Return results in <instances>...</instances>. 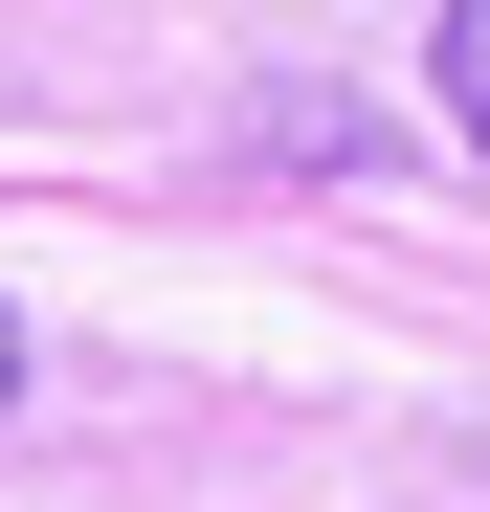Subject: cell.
<instances>
[{
    "instance_id": "2",
    "label": "cell",
    "mask_w": 490,
    "mask_h": 512,
    "mask_svg": "<svg viewBox=\"0 0 490 512\" xmlns=\"http://www.w3.org/2000/svg\"><path fill=\"white\" fill-rule=\"evenodd\" d=\"M0 401H23V312H0Z\"/></svg>"
},
{
    "instance_id": "1",
    "label": "cell",
    "mask_w": 490,
    "mask_h": 512,
    "mask_svg": "<svg viewBox=\"0 0 490 512\" xmlns=\"http://www.w3.org/2000/svg\"><path fill=\"white\" fill-rule=\"evenodd\" d=\"M424 112L490 156V0H446V23H424Z\"/></svg>"
}]
</instances>
